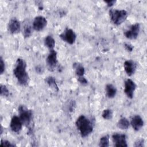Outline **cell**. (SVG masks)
Instances as JSON below:
<instances>
[{"instance_id": "obj_1", "label": "cell", "mask_w": 147, "mask_h": 147, "mask_svg": "<svg viewBox=\"0 0 147 147\" xmlns=\"http://www.w3.org/2000/svg\"><path fill=\"white\" fill-rule=\"evenodd\" d=\"M26 68V64L24 60L21 58L17 59L13 69V74L18 82L22 86H26L29 82V75Z\"/></svg>"}, {"instance_id": "obj_2", "label": "cell", "mask_w": 147, "mask_h": 147, "mask_svg": "<svg viewBox=\"0 0 147 147\" xmlns=\"http://www.w3.org/2000/svg\"><path fill=\"white\" fill-rule=\"evenodd\" d=\"M76 125L82 137H85L90 134L93 131L92 122L84 115H80L76 121Z\"/></svg>"}, {"instance_id": "obj_3", "label": "cell", "mask_w": 147, "mask_h": 147, "mask_svg": "<svg viewBox=\"0 0 147 147\" xmlns=\"http://www.w3.org/2000/svg\"><path fill=\"white\" fill-rule=\"evenodd\" d=\"M109 15L112 22L116 25H121L123 22L127 17V13L125 10L111 9Z\"/></svg>"}, {"instance_id": "obj_4", "label": "cell", "mask_w": 147, "mask_h": 147, "mask_svg": "<svg viewBox=\"0 0 147 147\" xmlns=\"http://www.w3.org/2000/svg\"><path fill=\"white\" fill-rule=\"evenodd\" d=\"M18 110L20 114L19 117L21 119L22 123L25 126L29 127L33 118L32 111L24 105H20Z\"/></svg>"}, {"instance_id": "obj_5", "label": "cell", "mask_w": 147, "mask_h": 147, "mask_svg": "<svg viewBox=\"0 0 147 147\" xmlns=\"http://www.w3.org/2000/svg\"><path fill=\"white\" fill-rule=\"evenodd\" d=\"M59 37L65 42L69 44H73L76 38V35L74 31L70 28H65V30L61 33Z\"/></svg>"}, {"instance_id": "obj_6", "label": "cell", "mask_w": 147, "mask_h": 147, "mask_svg": "<svg viewBox=\"0 0 147 147\" xmlns=\"http://www.w3.org/2000/svg\"><path fill=\"white\" fill-rule=\"evenodd\" d=\"M46 61L49 70L51 71H53L57 63V53L54 49L50 50V52L47 56Z\"/></svg>"}, {"instance_id": "obj_7", "label": "cell", "mask_w": 147, "mask_h": 147, "mask_svg": "<svg viewBox=\"0 0 147 147\" xmlns=\"http://www.w3.org/2000/svg\"><path fill=\"white\" fill-rule=\"evenodd\" d=\"M112 139L115 146L117 147H127L126 136L124 134L114 133L112 136Z\"/></svg>"}, {"instance_id": "obj_8", "label": "cell", "mask_w": 147, "mask_h": 147, "mask_svg": "<svg viewBox=\"0 0 147 147\" xmlns=\"http://www.w3.org/2000/svg\"><path fill=\"white\" fill-rule=\"evenodd\" d=\"M140 30V25L136 23L132 25L130 28L125 32V35L126 38L131 40H134L137 38Z\"/></svg>"}, {"instance_id": "obj_9", "label": "cell", "mask_w": 147, "mask_h": 147, "mask_svg": "<svg viewBox=\"0 0 147 147\" xmlns=\"http://www.w3.org/2000/svg\"><path fill=\"white\" fill-rule=\"evenodd\" d=\"M47 25V20L43 16L36 17L33 22V29L36 31H41Z\"/></svg>"}, {"instance_id": "obj_10", "label": "cell", "mask_w": 147, "mask_h": 147, "mask_svg": "<svg viewBox=\"0 0 147 147\" xmlns=\"http://www.w3.org/2000/svg\"><path fill=\"white\" fill-rule=\"evenodd\" d=\"M136 84L131 79H128L125 82V93L129 98H133Z\"/></svg>"}, {"instance_id": "obj_11", "label": "cell", "mask_w": 147, "mask_h": 147, "mask_svg": "<svg viewBox=\"0 0 147 147\" xmlns=\"http://www.w3.org/2000/svg\"><path fill=\"white\" fill-rule=\"evenodd\" d=\"M21 24L16 18H11L8 24V30L11 34H16L20 31Z\"/></svg>"}, {"instance_id": "obj_12", "label": "cell", "mask_w": 147, "mask_h": 147, "mask_svg": "<svg viewBox=\"0 0 147 147\" xmlns=\"http://www.w3.org/2000/svg\"><path fill=\"white\" fill-rule=\"evenodd\" d=\"M22 124L20 117L15 115L13 116L11 119L10 128L13 132L19 133L22 129Z\"/></svg>"}, {"instance_id": "obj_13", "label": "cell", "mask_w": 147, "mask_h": 147, "mask_svg": "<svg viewBox=\"0 0 147 147\" xmlns=\"http://www.w3.org/2000/svg\"><path fill=\"white\" fill-rule=\"evenodd\" d=\"M123 66L126 73L129 76H131L134 74L137 68L136 63L131 60H128L125 61Z\"/></svg>"}, {"instance_id": "obj_14", "label": "cell", "mask_w": 147, "mask_h": 147, "mask_svg": "<svg viewBox=\"0 0 147 147\" xmlns=\"http://www.w3.org/2000/svg\"><path fill=\"white\" fill-rule=\"evenodd\" d=\"M131 125L135 130L138 131L144 126V121L139 115H136L131 119Z\"/></svg>"}, {"instance_id": "obj_15", "label": "cell", "mask_w": 147, "mask_h": 147, "mask_svg": "<svg viewBox=\"0 0 147 147\" xmlns=\"http://www.w3.org/2000/svg\"><path fill=\"white\" fill-rule=\"evenodd\" d=\"M45 82L47 83V84L49 86L50 88H51L53 91H58L59 88L57 86V84L56 82V79L54 77L49 76L45 79Z\"/></svg>"}, {"instance_id": "obj_16", "label": "cell", "mask_w": 147, "mask_h": 147, "mask_svg": "<svg viewBox=\"0 0 147 147\" xmlns=\"http://www.w3.org/2000/svg\"><path fill=\"white\" fill-rule=\"evenodd\" d=\"M106 95L109 98H114L117 93L116 88L111 84H107L106 86Z\"/></svg>"}, {"instance_id": "obj_17", "label": "cell", "mask_w": 147, "mask_h": 147, "mask_svg": "<svg viewBox=\"0 0 147 147\" xmlns=\"http://www.w3.org/2000/svg\"><path fill=\"white\" fill-rule=\"evenodd\" d=\"M73 67L75 70V73L78 77L83 76L85 70L84 67L81 64L78 63H75L73 64Z\"/></svg>"}, {"instance_id": "obj_18", "label": "cell", "mask_w": 147, "mask_h": 147, "mask_svg": "<svg viewBox=\"0 0 147 147\" xmlns=\"http://www.w3.org/2000/svg\"><path fill=\"white\" fill-rule=\"evenodd\" d=\"M44 44L50 50L53 49L55 45V41L51 36H47L44 39Z\"/></svg>"}, {"instance_id": "obj_19", "label": "cell", "mask_w": 147, "mask_h": 147, "mask_svg": "<svg viewBox=\"0 0 147 147\" xmlns=\"http://www.w3.org/2000/svg\"><path fill=\"white\" fill-rule=\"evenodd\" d=\"M32 33V26L29 23L26 22L24 24L22 29V34L25 38L29 37Z\"/></svg>"}, {"instance_id": "obj_20", "label": "cell", "mask_w": 147, "mask_h": 147, "mask_svg": "<svg viewBox=\"0 0 147 147\" xmlns=\"http://www.w3.org/2000/svg\"><path fill=\"white\" fill-rule=\"evenodd\" d=\"M129 121L127 120V118L123 117L121 118L118 122L117 123V126L118 127L122 130H125L128 129V127H129Z\"/></svg>"}, {"instance_id": "obj_21", "label": "cell", "mask_w": 147, "mask_h": 147, "mask_svg": "<svg viewBox=\"0 0 147 147\" xmlns=\"http://www.w3.org/2000/svg\"><path fill=\"white\" fill-rule=\"evenodd\" d=\"M99 146L102 147H108L109 146V136L108 135L104 136L100 138Z\"/></svg>"}, {"instance_id": "obj_22", "label": "cell", "mask_w": 147, "mask_h": 147, "mask_svg": "<svg viewBox=\"0 0 147 147\" xmlns=\"http://www.w3.org/2000/svg\"><path fill=\"white\" fill-rule=\"evenodd\" d=\"M102 116L105 119L110 120L113 117V112L110 109H105L103 110Z\"/></svg>"}, {"instance_id": "obj_23", "label": "cell", "mask_w": 147, "mask_h": 147, "mask_svg": "<svg viewBox=\"0 0 147 147\" xmlns=\"http://www.w3.org/2000/svg\"><path fill=\"white\" fill-rule=\"evenodd\" d=\"M0 93L1 95L4 96H8L9 95V91L5 85H1L0 87Z\"/></svg>"}, {"instance_id": "obj_24", "label": "cell", "mask_w": 147, "mask_h": 147, "mask_svg": "<svg viewBox=\"0 0 147 147\" xmlns=\"http://www.w3.org/2000/svg\"><path fill=\"white\" fill-rule=\"evenodd\" d=\"M0 145L1 146H15L14 144H11L10 141H9L7 140H1Z\"/></svg>"}, {"instance_id": "obj_25", "label": "cell", "mask_w": 147, "mask_h": 147, "mask_svg": "<svg viewBox=\"0 0 147 147\" xmlns=\"http://www.w3.org/2000/svg\"><path fill=\"white\" fill-rule=\"evenodd\" d=\"M134 146L136 147H143L144 146V140L142 138L137 140L134 143Z\"/></svg>"}, {"instance_id": "obj_26", "label": "cell", "mask_w": 147, "mask_h": 147, "mask_svg": "<svg viewBox=\"0 0 147 147\" xmlns=\"http://www.w3.org/2000/svg\"><path fill=\"white\" fill-rule=\"evenodd\" d=\"M5 63L3 60L2 57H1L0 58V74H2L3 73V72L5 71Z\"/></svg>"}, {"instance_id": "obj_27", "label": "cell", "mask_w": 147, "mask_h": 147, "mask_svg": "<svg viewBox=\"0 0 147 147\" xmlns=\"http://www.w3.org/2000/svg\"><path fill=\"white\" fill-rule=\"evenodd\" d=\"M78 80L79 82L82 84V85H87L88 83L87 80L84 77V76H80V77H78Z\"/></svg>"}, {"instance_id": "obj_28", "label": "cell", "mask_w": 147, "mask_h": 147, "mask_svg": "<svg viewBox=\"0 0 147 147\" xmlns=\"http://www.w3.org/2000/svg\"><path fill=\"white\" fill-rule=\"evenodd\" d=\"M124 47H125L126 50H127L129 52H131L133 49V46L129 43H125L124 44Z\"/></svg>"}, {"instance_id": "obj_29", "label": "cell", "mask_w": 147, "mask_h": 147, "mask_svg": "<svg viewBox=\"0 0 147 147\" xmlns=\"http://www.w3.org/2000/svg\"><path fill=\"white\" fill-rule=\"evenodd\" d=\"M105 3H106L107 4V6L109 7H110V6H112L115 2H116V1H114V0H111V1H105Z\"/></svg>"}, {"instance_id": "obj_30", "label": "cell", "mask_w": 147, "mask_h": 147, "mask_svg": "<svg viewBox=\"0 0 147 147\" xmlns=\"http://www.w3.org/2000/svg\"><path fill=\"white\" fill-rule=\"evenodd\" d=\"M36 72H38V73H39V74L42 73V71H43L42 68L41 67H40V66H37V67H36Z\"/></svg>"}]
</instances>
